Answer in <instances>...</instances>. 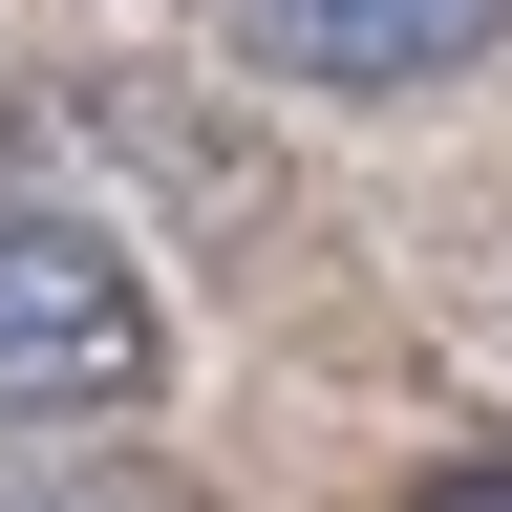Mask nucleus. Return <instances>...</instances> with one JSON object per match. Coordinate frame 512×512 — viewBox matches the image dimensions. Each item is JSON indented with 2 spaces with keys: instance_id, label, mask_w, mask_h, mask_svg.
Wrapping results in <instances>:
<instances>
[{
  "instance_id": "4",
  "label": "nucleus",
  "mask_w": 512,
  "mask_h": 512,
  "mask_svg": "<svg viewBox=\"0 0 512 512\" xmlns=\"http://www.w3.org/2000/svg\"><path fill=\"white\" fill-rule=\"evenodd\" d=\"M406 512H512V448H491V470H427Z\"/></svg>"
},
{
  "instance_id": "3",
  "label": "nucleus",
  "mask_w": 512,
  "mask_h": 512,
  "mask_svg": "<svg viewBox=\"0 0 512 512\" xmlns=\"http://www.w3.org/2000/svg\"><path fill=\"white\" fill-rule=\"evenodd\" d=\"M0 512H192V491L128 448H0Z\"/></svg>"
},
{
  "instance_id": "2",
  "label": "nucleus",
  "mask_w": 512,
  "mask_h": 512,
  "mask_svg": "<svg viewBox=\"0 0 512 512\" xmlns=\"http://www.w3.org/2000/svg\"><path fill=\"white\" fill-rule=\"evenodd\" d=\"M235 43L278 86H320V107H406V86H448V64L512 43V0H235Z\"/></svg>"
},
{
  "instance_id": "1",
  "label": "nucleus",
  "mask_w": 512,
  "mask_h": 512,
  "mask_svg": "<svg viewBox=\"0 0 512 512\" xmlns=\"http://www.w3.org/2000/svg\"><path fill=\"white\" fill-rule=\"evenodd\" d=\"M150 384H171V320L128 278V235L0 192V427H86V406H150Z\"/></svg>"
}]
</instances>
